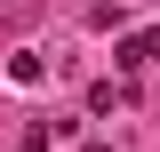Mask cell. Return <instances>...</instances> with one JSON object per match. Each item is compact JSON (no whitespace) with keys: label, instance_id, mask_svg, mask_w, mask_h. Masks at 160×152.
I'll list each match as a JSON object with an SVG mask.
<instances>
[{"label":"cell","instance_id":"cell-1","mask_svg":"<svg viewBox=\"0 0 160 152\" xmlns=\"http://www.w3.org/2000/svg\"><path fill=\"white\" fill-rule=\"evenodd\" d=\"M112 64H120V72H144V64H152V40H144V32H136V40H120Z\"/></svg>","mask_w":160,"mask_h":152},{"label":"cell","instance_id":"cell-2","mask_svg":"<svg viewBox=\"0 0 160 152\" xmlns=\"http://www.w3.org/2000/svg\"><path fill=\"white\" fill-rule=\"evenodd\" d=\"M40 72H48V64H40L32 48H16V56H8V80H16V88H40Z\"/></svg>","mask_w":160,"mask_h":152}]
</instances>
